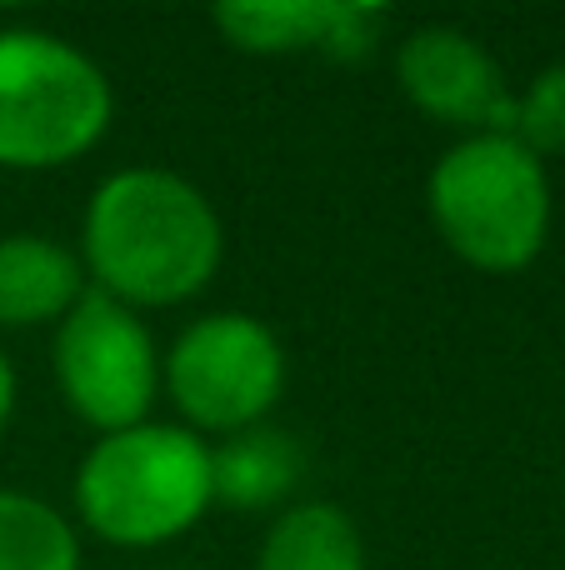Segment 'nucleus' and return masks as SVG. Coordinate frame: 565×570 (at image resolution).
Wrapping results in <instances>:
<instances>
[{"instance_id":"9d476101","label":"nucleus","mask_w":565,"mask_h":570,"mask_svg":"<svg viewBox=\"0 0 565 570\" xmlns=\"http://www.w3.org/2000/svg\"><path fill=\"white\" fill-rule=\"evenodd\" d=\"M300 475H306V451L296 435L276 431V425H256V431L210 445L216 505H230V511H276L300 485Z\"/></svg>"},{"instance_id":"423d86ee","label":"nucleus","mask_w":565,"mask_h":570,"mask_svg":"<svg viewBox=\"0 0 565 570\" xmlns=\"http://www.w3.org/2000/svg\"><path fill=\"white\" fill-rule=\"evenodd\" d=\"M50 371L56 391L76 421L96 435L130 431L150 421V405L160 401V345L140 311L86 291L76 311L56 325L50 341Z\"/></svg>"},{"instance_id":"f257e3e1","label":"nucleus","mask_w":565,"mask_h":570,"mask_svg":"<svg viewBox=\"0 0 565 570\" xmlns=\"http://www.w3.org/2000/svg\"><path fill=\"white\" fill-rule=\"evenodd\" d=\"M76 256L90 291L130 311H170L216 281L226 226L196 180L166 166H126L90 190Z\"/></svg>"},{"instance_id":"4468645a","label":"nucleus","mask_w":565,"mask_h":570,"mask_svg":"<svg viewBox=\"0 0 565 570\" xmlns=\"http://www.w3.org/2000/svg\"><path fill=\"white\" fill-rule=\"evenodd\" d=\"M16 401H20L16 365H10V355L0 351V431H6V425H10V415H16Z\"/></svg>"},{"instance_id":"20e7f679","label":"nucleus","mask_w":565,"mask_h":570,"mask_svg":"<svg viewBox=\"0 0 565 570\" xmlns=\"http://www.w3.org/2000/svg\"><path fill=\"white\" fill-rule=\"evenodd\" d=\"M116 120L110 76L66 36L0 30V170H60L86 160Z\"/></svg>"},{"instance_id":"7ed1b4c3","label":"nucleus","mask_w":565,"mask_h":570,"mask_svg":"<svg viewBox=\"0 0 565 570\" xmlns=\"http://www.w3.org/2000/svg\"><path fill=\"white\" fill-rule=\"evenodd\" d=\"M426 216L440 246L470 271L516 276L551 240V170L516 136H460L426 176Z\"/></svg>"},{"instance_id":"39448f33","label":"nucleus","mask_w":565,"mask_h":570,"mask_svg":"<svg viewBox=\"0 0 565 570\" xmlns=\"http://www.w3.org/2000/svg\"><path fill=\"white\" fill-rule=\"evenodd\" d=\"M286 375L280 335L246 311L200 315L160 355V391L200 441L266 425L286 395Z\"/></svg>"},{"instance_id":"6e6552de","label":"nucleus","mask_w":565,"mask_h":570,"mask_svg":"<svg viewBox=\"0 0 565 570\" xmlns=\"http://www.w3.org/2000/svg\"><path fill=\"white\" fill-rule=\"evenodd\" d=\"M390 10L360 0H226L216 30L246 56H330L360 60L376 50Z\"/></svg>"},{"instance_id":"0eeeda50","label":"nucleus","mask_w":565,"mask_h":570,"mask_svg":"<svg viewBox=\"0 0 565 570\" xmlns=\"http://www.w3.org/2000/svg\"><path fill=\"white\" fill-rule=\"evenodd\" d=\"M400 96L436 126L460 136H511L516 90L506 86L500 60L476 36L456 26H420L396 50Z\"/></svg>"},{"instance_id":"2eb2a0df","label":"nucleus","mask_w":565,"mask_h":570,"mask_svg":"<svg viewBox=\"0 0 565 570\" xmlns=\"http://www.w3.org/2000/svg\"><path fill=\"white\" fill-rule=\"evenodd\" d=\"M160 570H186V566H160Z\"/></svg>"},{"instance_id":"ddd939ff","label":"nucleus","mask_w":565,"mask_h":570,"mask_svg":"<svg viewBox=\"0 0 565 570\" xmlns=\"http://www.w3.org/2000/svg\"><path fill=\"white\" fill-rule=\"evenodd\" d=\"M511 136L531 150V156H561L565 150V60L546 66L526 90L516 96V120Z\"/></svg>"},{"instance_id":"1a4fd4ad","label":"nucleus","mask_w":565,"mask_h":570,"mask_svg":"<svg viewBox=\"0 0 565 570\" xmlns=\"http://www.w3.org/2000/svg\"><path fill=\"white\" fill-rule=\"evenodd\" d=\"M86 291V266L66 240L36 230L0 236V331H56Z\"/></svg>"},{"instance_id":"f8f14e48","label":"nucleus","mask_w":565,"mask_h":570,"mask_svg":"<svg viewBox=\"0 0 565 570\" xmlns=\"http://www.w3.org/2000/svg\"><path fill=\"white\" fill-rule=\"evenodd\" d=\"M0 570H80V525L30 491H0Z\"/></svg>"},{"instance_id":"9b49d317","label":"nucleus","mask_w":565,"mask_h":570,"mask_svg":"<svg viewBox=\"0 0 565 570\" xmlns=\"http://www.w3.org/2000/svg\"><path fill=\"white\" fill-rule=\"evenodd\" d=\"M256 570H366V535L336 501H300L270 521Z\"/></svg>"},{"instance_id":"f03ea898","label":"nucleus","mask_w":565,"mask_h":570,"mask_svg":"<svg viewBox=\"0 0 565 570\" xmlns=\"http://www.w3.org/2000/svg\"><path fill=\"white\" fill-rule=\"evenodd\" d=\"M76 525L120 551H156L190 535L216 505L210 445L180 421H140L96 435L76 465Z\"/></svg>"}]
</instances>
